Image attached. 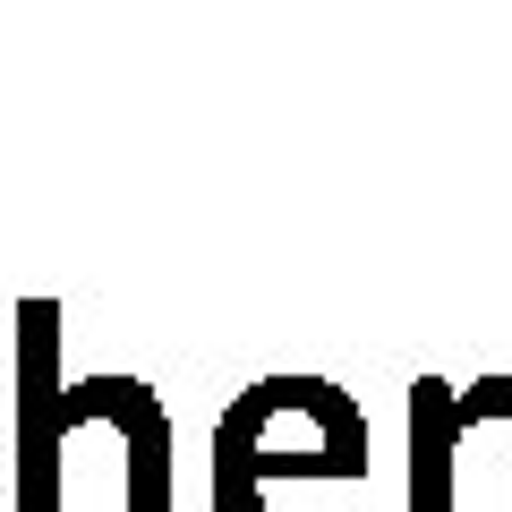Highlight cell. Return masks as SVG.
<instances>
[{"label":"cell","instance_id":"cell-1","mask_svg":"<svg viewBox=\"0 0 512 512\" xmlns=\"http://www.w3.org/2000/svg\"><path fill=\"white\" fill-rule=\"evenodd\" d=\"M103 436L120 461V512H171V410L146 376H86L60 384V308L18 299V512H69L60 478L77 444Z\"/></svg>","mask_w":512,"mask_h":512},{"label":"cell","instance_id":"cell-2","mask_svg":"<svg viewBox=\"0 0 512 512\" xmlns=\"http://www.w3.org/2000/svg\"><path fill=\"white\" fill-rule=\"evenodd\" d=\"M367 453V410L333 376H256L214 419V512H299V487H359Z\"/></svg>","mask_w":512,"mask_h":512},{"label":"cell","instance_id":"cell-3","mask_svg":"<svg viewBox=\"0 0 512 512\" xmlns=\"http://www.w3.org/2000/svg\"><path fill=\"white\" fill-rule=\"evenodd\" d=\"M487 419H512V384H444L419 376L410 384V512H453V470H461V436Z\"/></svg>","mask_w":512,"mask_h":512}]
</instances>
